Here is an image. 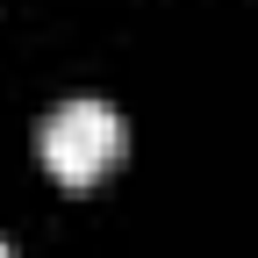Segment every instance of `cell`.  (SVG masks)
I'll use <instances>...</instances> for the list:
<instances>
[{
    "mask_svg": "<svg viewBox=\"0 0 258 258\" xmlns=\"http://www.w3.org/2000/svg\"><path fill=\"white\" fill-rule=\"evenodd\" d=\"M36 151L43 165L64 179V186H93L115 158H122V115L108 101H93V93H79V101H57L36 129Z\"/></svg>",
    "mask_w": 258,
    "mask_h": 258,
    "instance_id": "6da1fadb",
    "label": "cell"
},
{
    "mask_svg": "<svg viewBox=\"0 0 258 258\" xmlns=\"http://www.w3.org/2000/svg\"><path fill=\"white\" fill-rule=\"evenodd\" d=\"M0 258H15V244H8V237H0Z\"/></svg>",
    "mask_w": 258,
    "mask_h": 258,
    "instance_id": "7a4b0ae2",
    "label": "cell"
}]
</instances>
